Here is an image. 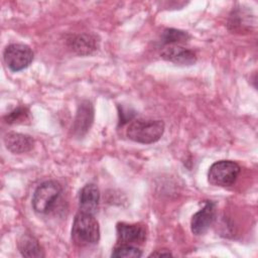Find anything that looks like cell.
<instances>
[{"label":"cell","mask_w":258,"mask_h":258,"mask_svg":"<svg viewBox=\"0 0 258 258\" xmlns=\"http://www.w3.org/2000/svg\"><path fill=\"white\" fill-rule=\"evenodd\" d=\"M100 201V191L96 184L87 183L83 186L79 197V208L81 212L95 214Z\"/></svg>","instance_id":"cell-12"},{"label":"cell","mask_w":258,"mask_h":258,"mask_svg":"<svg viewBox=\"0 0 258 258\" xmlns=\"http://www.w3.org/2000/svg\"><path fill=\"white\" fill-rule=\"evenodd\" d=\"M94 121V107L88 100H84L78 107L77 115L73 125L74 134L78 137L84 136L91 128Z\"/></svg>","instance_id":"cell-8"},{"label":"cell","mask_w":258,"mask_h":258,"mask_svg":"<svg viewBox=\"0 0 258 258\" xmlns=\"http://www.w3.org/2000/svg\"><path fill=\"white\" fill-rule=\"evenodd\" d=\"M18 249L24 257H44L38 241L29 234H23L18 242Z\"/></svg>","instance_id":"cell-13"},{"label":"cell","mask_w":258,"mask_h":258,"mask_svg":"<svg viewBox=\"0 0 258 258\" xmlns=\"http://www.w3.org/2000/svg\"><path fill=\"white\" fill-rule=\"evenodd\" d=\"M69 47L79 55L92 54L98 47V40L95 35L88 33L74 34L68 38Z\"/></svg>","instance_id":"cell-10"},{"label":"cell","mask_w":258,"mask_h":258,"mask_svg":"<svg viewBox=\"0 0 258 258\" xmlns=\"http://www.w3.org/2000/svg\"><path fill=\"white\" fill-rule=\"evenodd\" d=\"M116 230L119 244L140 245L146 240V230L140 224L118 223Z\"/></svg>","instance_id":"cell-7"},{"label":"cell","mask_w":258,"mask_h":258,"mask_svg":"<svg viewBox=\"0 0 258 258\" xmlns=\"http://www.w3.org/2000/svg\"><path fill=\"white\" fill-rule=\"evenodd\" d=\"M3 141L6 148L15 154L28 152L34 146V140L31 136L13 131L7 132L4 135Z\"/></svg>","instance_id":"cell-11"},{"label":"cell","mask_w":258,"mask_h":258,"mask_svg":"<svg viewBox=\"0 0 258 258\" xmlns=\"http://www.w3.org/2000/svg\"><path fill=\"white\" fill-rule=\"evenodd\" d=\"M61 186L55 180H47L39 184L32 197V207L36 213H48L61 195Z\"/></svg>","instance_id":"cell-3"},{"label":"cell","mask_w":258,"mask_h":258,"mask_svg":"<svg viewBox=\"0 0 258 258\" xmlns=\"http://www.w3.org/2000/svg\"><path fill=\"white\" fill-rule=\"evenodd\" d=\"M3 58L11 72H19L26 69L33 59L31 48L23 43H11L3 52Z\"/></svg>","instance_id":"cell-5"},{"label":"cell","mask_w":258,"mask_h":258,"mask_svg":"<svg viewBox=\"0 0 258 258\" xmlns=\"http://www.w3.org/2000/svg\"><path fill=\"white\" fill-rule=\"evenodd\" d=\"M189 34L186 31L174 29V28H166L163 30L161 34V41L164 44H177L181 42H185L189 38Z\"/></svg>","instance_id":"cell-15"},{"label":"cell","mask_w":258,"mask_h":258,"mask_svg":"<svg viewBox=\"0 0 258 258\" xmlns=\"http://www.w3.org/2000/svg\"><path fill=\"white\" fill-rule=\"evenodd\" d=\"M129 112H130L129 108L125 109L123 107H119V119H120L121 125L128 122L129 120H131L134 117V112L133 113H129Z\"/></svg>","instance_id":"cell-18"},{"label":"cell","mask_w":258,"mask_h":258,"mask_svg":"<svg viewBox=\"0 0 258 258\" xmlns=\"http://www.w3.org/2000/svg\"><path fill=\"white\" fill-rule=\"evenodd\" d=\"M111 256L117 258H139L142 256V252L134 245L120 244L113 250Z\"/></svg>","instance_id":"cell-16"},{"label":"cell","mask_w":258,"mask_h":258,"mask_svg":"<svg viewBox=\"0 0 258 258\" xmlns=\"http://www.w3.org/2000/svg\"><path fill=\"white\" fill-rule=\"evenodd\" d=\"M163 132L164 123L161 120L136 119L129 124L126 135L132 141L151 144L158 141Z\"/></svg>","instance_id":"cell-2"},{"label":"cell","mask_w":258,"mask_h":258,"mask_svg":"<svg viewBox=\"0 0 258 258\" xmlns=\"http://www.w3.org/2000/svg\"><path fill=\"white\" fill-rule=\"evenodd\" d=\"M240 170V165L233 160H219L211 165L208 180L216 186H231L236 181Z\"/></svg>","instance_id":"cell-4"},{"label":"cell","mask_w":258,"mask_h":258,"mask_svg":"<svg viewBox=\"0 0 258 258\" xmlns=\"http://www.w3.org/2000/svg\"><path fill=\"white\" fill-rule=\"evenodd\" d=\"M29 110L25 107H18L8 113L4 120L8 124H23L30 120V114Z\"/></svg>","instance_id":"cell-17"},{"label":"cell","mask_w":258,"mask_h":258,"mask_svg":"<svg viewBox=\"0 0 258 258\" xmlns=\"http://www.w3.org/2000/svg\"><path fill=\"white\" fill-rule=\"evenodd\" d=\"M160 56L164 60L180 66H191L197 61V55L192 50L177 44L165 46L161 50Z\"/></svg>","instance_id":"cell-9"},{"label":"cell","mask_w":258,"mask_h":258,"mask_svg":"<svg viewBox=\"0 0 258 258\" xmlns=\"http://www.w3.org/2000/svg\"><path fill=\"white\" fill-rule=\"evenodd\" d=\"M216 217V204L207 201L204 207L198 211L190 220V229L195 235H202L212 226Z\"/></svg>","instance_id":"cell-6"},{"label":"cell","mask_w":258,"mask_h":258,"mask_svg":"<svg viewBox=\"0 0 258 258\" xmlns=\"http://www.w3.org/2000/svg\"><path fill=\"white\" fill-rule=\"evenodd\" d=\"M72 239L80 247L98 243L100 239L99 223L93 214L79 212L73 222Z\"/></svg>","instance_id":"cell-1"},{"label":"cell","mask_w":258,"mask_h":258,"mask_svg":"<svg viewBox=\"0 0 258 258\" xmlns=\"http://www.w3.org/2000/svg\"><path fill=\"white\" fill-rule=\"evenodd\" d=\"M160 256H172V254L169 250L162 249V250H157L149 255V257H160Z\"/></svg>","instance_id":"cell-19"},{"label":"cell","mask_w":258,"mask_h":258,"mask_svg":"<svg viewBox=\"0 0 258 258\" xmlns=\"http://www.w3.org/2000/svg\"><path fill=\"white\" fill-rule=\"evenodd\" d=\"M249 12L243 10H233L229 18V28L233 31H245L246 29L250 28L249 23Z\"/></svg>","instance_id":"cell-14"}]
</instances>
